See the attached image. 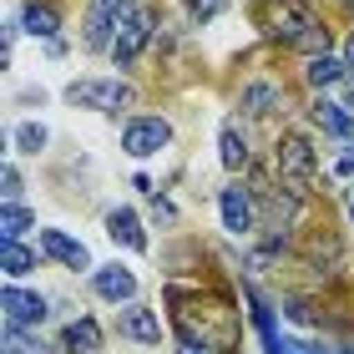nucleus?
Segmentation results:
<instances>
[{
    "mask_svg": "<svg viewBox=\"0 0 354 354\" xmlns=\"http://www.w3.org/2000/svg\"><path fill=\"white\" fill-rule=\"evenodd\" d=\"M66 102L91 106V111H122V106H132V86H122V82H71Z\"/></svg>",
    "mask_w": 354,
    "mask_h": 354,
    "instance_id": "nucleus-3",
    "label": "nucleus"
},
{
    "mask_svg": "<svg viewBox=\"0 0 354 354\" xmlns=\"http://www.w3.org/2000/svg\"><path fill=\"white\" fill-rule=\"evenodd\" d=\"M15 198H21V172L6 167V203H15Z\"/></svg>",
    "mask_w": 354,
    "mask_h": 354,
    "instance_id": "nucleus-25",
    "label": "nucleus"
},
{
    "mask_svg": "<svg viewBox=\"0 0 354 354\" xmlns=\"http://www.w3.org/2000/svg\"><path fill=\"white\" fill-rule=\"evenodd\" d=\"M349 10H354V0H349Z\"/></svg>",
    "mask_w": 354,
    "mask_h": 354,
    "instance_id": "nucleus-28",
    "label": "nucleus"
},
{
    "mask_svg": "<svg viewBox=\"0 0 354 354\" xmlns=\"http://www.w3.org/2000/svg\"><path fill=\"white\" fill-rule=\"evenodd\" d=\"M106 233L117 238V243H127L132 253H142V248H147V233H142V218L132 213V207H117V213L106 218Z\"/></svg>",
    "mask_w": 354,
    "mask_h": 354,
    "instance_id": "nucleus-12",
    "label": "nucleus"
},
{
    "mask_svg": "<svg viewBox=\"0 0 354 354\" xmlns=\"http://www.w3.org/2000/svg\"><path fill=\"white\" fill-rule=\"evenodd\" d=\"M279 172H283L288 192H304V187L314 183V147H309V137H283V147H279Z\"/></svg>",
    "mask_w": 354,
    "mask_h": 354,
    "instance_id": "nucleus-4",
    "label": "nucleus"
},
{
    "mask_svg": "<svg viewBox=\"0 0 354 354\" xmlns=\"http://www.w3.org/2000/svg\"><path fill=\"white\" fill-rule=\"evenodd\" d=\"M15 147H21V152H41V147H46V127L26 122L21 132H15Z\"/></svg>",
    "mask_w": 354,
    "mask_h": 354,
    "instance_id": "nucleus-22",
    "label": "nucleus"
},
{
    "mask_svg": "<svg viewBox=\"0 0 354 354\" xmlns=\"http://www.w3.org/2000/svg\"><path fill=\"white\" fill-rule=\"evenodd\" d=\"M152 30H157L152 15L147 10H132V21H127L117 30V41H111V61H117V66H132V61L142 56V46L152 41Z\"/></svg>",
    "mask_w": 354,
    "mask_h": 354,
    "instance_id": "nucleus-5",
    "label": "nucleus"
},
{
    "mask_svg": "<svg viewBox=\"0 0 354 354\" xmlns=\"http://www.w3.org/2000/svg\"><path fill=\"white\" fill-rule=\"evenodd\" d=\"M309 117H314L319 132H329V137H339V142H354V117H349L344 102H314Z\"/></svg>",
    "mask_w": 354,
    "mask_h": 354,
    "instance_id": "nucleus-8",
    "label": "nucleus"
},
{
    "mask_svg": "<svg viewBox=\"0 0 354 354\" xmlns=\"http://www.w3.org/2000/svg\"><path fill=\"white\" fill-rule=\"evenodd\" d=\"M6 354H51L36 334H26L21 324H6Z\"/></svg>",
    "mask_w": 354,
    "mask_h": 354,
    "instance_id": "nucleus-17",
    "label": "nucleus"
},
{
    "mask_svg": "<svg viewBox=\"0 0 354 354\" xmlns=\"http://www.w3.org/2000/svg\"><path fill=\"white\" fill-rule=\"evenodd\" d=\"M26 30H30V36H56V10L30 0V6H26Z\"/></svg>",
    "mask_w": 354,
    "mask_h": 354,
    "instance_id": "nucleus-18",
    "label": "nucleus"
},
{
    "mask_svg": "<svg viewBox=\"0 0 354 354\" xmlns=\"http://www.w3.org/2000/svg\"><path fill=\"white\" fill-rule=\"evenodd\" d=\"M349 213H354V207H349Z\"/></svg>",
    "mask_w": 354,
    "mask_h": 354,
    "instance_id": "nucleus-29",
    "label": "nucleus"
},
{
    "mask_svg": "<svg viewBox=\"0 0 354 354\" xmlns=\"http://www.w3.org/2000/svg\"><path fill=\"white\" fill-rule=\"evenodd\" d=\"M223 162L228 167H248V142L238 137V127H223Z\"/></svg>",
    "mask_w": 354,
    "mask_h": 354,
    "instance_id": "nucleus-21",
    "label": "nucleus"
},
{
    "mask_svg": "<svg viewBox=\"0 0 354 354\" xmlns=\"http://www.w3.org/2000/svg\"><path fill=\"white\" fill-rule=\"evenodd\" d=\"M127 21H132V0H91V6H86V36L82 41L91 46V51H106Z\"/></svg>",
    "mask_w": 354,
    "mask_h": 354,
    "instance_id": "nucleus-2",
    "label": "nucleus"
},
{
    "mask_svg": "<svg viewBox=\"0 0 354 354\" xmlns=\"http://www.w3.org/2000/svg\"><path fill=\"white\" fill-rule=\"evenodd\" d=\"M187 6H192V21H213L223 10V0H187Z\"/></svg>",
    "mask_w": 354,
    "mask_h": 354,
    "instance_id": "nucleus-23",
    "label": "nucleus"
},
{
    "mask_svg": "<svg viewBox=\"0 0 354 354\" xmlns=\"http://www.w3.org/2000/svg\"><path fill=\"white\" fill-rule=\"evenodd\" d=\"M339 76H344V61H334V56H324V51L309 61V82H314V86H329V82H339Z\"/></svg>",
    "mask_w": 354,
    "mask_h": 354,
    "instance_id": "nucleus-19",
    "label": "nucleus"
},
{
    "mask_svg": "<svg viewBox=\"0 0 354 354\" xmlns=\"http://www.w3.org/2000/svg\"><path fill=\"white\" fill-rule=\"evenodd\" d=\"M0 304H6V324H41V319H46V299L41 294H26V288H6V299H0Z\"/></svg>",
    "mask_w": 354,
    "mask_h": 354,
    "instance_id": "nucleus-7",
    "label": "nucleus"
},
{
    "mask_svg": "<svg viewBox=\"0 0 354 354\" xmlns=\"http://www.w3.org/2000/svg\"><path fill=\"white\" fill-rule=\"evenodd\" d=\"M66 349L71 354H96V349H102V329H96V319H76V324H66Z\"/></svg>",
    "mask_w": 354,
    "mask_h": 354,
    "instance_id": "nucleus-14",
    "label": "nucleus"
},
{
    "mask_svg": "<svg viewBox=\"0 0 354 354\" xmlns=\"http://www.w3.org/2000/svg\"><path fill=\"white\" fill-rule=\"evenodd\" d=\"M30 223H36V213H26L21 203H6V213H0V233H6V238H21Z\"/></svg>",
    "mask_w": 354,
    "mask_h": 354,
    "instance_id": "nucleus-20",
    "label": "nucleus"
},
{
    "mask_svg": "<svg viewBox=\"0 0 354 354\" xmlns=\"http://www.w3.org/2000/svg\"><path fill=\"white\" fill-rule=\"evenodd\" d=\"M344 71H349V76H354V36H349V41H344Z\"/></svg>",
    "mask_w": 354,
    "mask_h": 354,
    "instance_id": "nucleus-26",
    "label": "nucleus"
},
{
    "mask_svg": "<svg viewBox=\"0 0 354 354\" xmlns=\"http://www.w3.org/2000/svg\"><path fill=\"white\" fill-rule=\"evenodd\" d=\"M167 142H172V127H167L162 117H137V122L122 132V147L132 152V157H152V152H162Z\"/></svg>",
    "mask_w": 354,
    "mask_h": 354,
    "instance_id": "nucleus-6",
    "label": "nucleus"
},
{
    "mask_svg": "<svg viewBox=\"0 0 354 354\" xmlns=\"http://www.w3.org/2000/svg\"><path fill=\"white\" fill-rule=\"evenodd\" d=\"M41 248L51 253L56 263H66V268H91V253L76 243V238H66L61 228H46V233H41Z\"/></svg>",
    "mask_w": 354,
    "mask_h": 354,
    "instance_id": "nucleus-9",
    "label": "nucleus"
},
{
    "mask_svg": "<svg viewBox=\"0 0 354 354\" xmlns=\"http://www.w3.org/2000/svg\"><path fill=\"white\" fill-rule=\"evenodd\" d=\"M223 228H228V233H248L253 228V198H248L243 187L223 192Z\"/></svg>",
    "mask_w": 354,
    "mask_h": 354,
    "instance_id": "nucleus-11",
    "label": "nucleus"
},
{
    "mask_svg": "<svg viewBox=\"0 0 354 354\" xmlns=\"http://www.w3.org/2000/svg\"><path fill=\"white\" fill-rule=\"evenodd\" d=\"M177 349L183 354H213V344H203L198 334H177Z\"/></svg>",
    "mask_w": 354,
    "mask_h": 354,
    "instance_id": "nucleus-24",
    "label": "nucleus"
},
{
    "mask_svg": "<svg viewBox=\"0 0 354 354\" xmlns=\"http://www.w3.org/2000/svg\"><path fill=\"white\" fill-rule=\"evenodd\" d=\"M279 86H268V82H259V86H248L243 91V111H248V117H268V111L273 106H279Z\"/></svg>",
    "mask_w": 354,
    "mask_h": 354,
    "instance_id": "nucleus-15",
    "label": "nucleus"
},
{
    "mask_svg": "<svg viewBox=\"0 0 354 354\" xmlns=\"http://www.w3.org/2000/svg\"><path fill=\"white\" fill-rule=\"evenodd\" d=\"M122 334L137 344H162V324H157L152 309H142V304H132V309L122 314Z\"/></svg>",
    "mask_w": 354,
    "mask_h": 354,
    "instance_id": "nucleus-10",
    "label": "nucleus"
},
{
    "mask_svg": "<svg viewBox=\"0 0 354 354\" xmlns=\"http://www.w3.org/2000/svg\"><path fill=\"white\" fill-rule=\"evenodd\" d=\"M259 21L273 41L294 46V51H324V21L304 0H259Z\"/></svg>",
    "mask_w": 354,
    "mask_h": 354,
    "instance_id": "nucleus-1",
    "label": "nucleus"
},
{
    "mask_svg": "<svg viewBox=\"0 0 354 354\" xmlns=\"http://www.w3.org/2000/svg\"><path fill=\"white\" fill-rule=\"evenodd\" d=\"M30 268H36V253H30L21 238H6V273L21 279V273H30Z\"/></svg>",
    "mask_w": 354,
    "mask_h": 354,
    "instance_id": "nucleus-16",
    "label": "nucleus"
},
{
    "mask_svg": "<svg viewBox=\"0 0 354 354\" xmlns=\"http://www.w3.org/2000/svg\"><path fill=\"white\" fill-rule=\"evenodd\" d=\"M96 294H102V299H132L137 279L127 268H102V273H96Z\"/></svg>",
    "mask_w": 354,
    "mask_h": 354,
    "instance_id": "nucleus-13",
    "label": "nucleus"
},
{
    "mask_svg": "<svg viewBox=\"0 0 354 354\" xmlns=\"http://www.w3.org/2000/svg\"><path fill=\"white\" fill-rule=\"evenodd\" d=\"M344 106H354V91H349V102H344Z\"/></svg>",
    "mask_w": 354,
    "mask_h": 354,
    "instance_id": "nucleus-27",
    "label": "nucleus"
}]
</instances>
